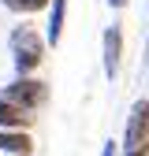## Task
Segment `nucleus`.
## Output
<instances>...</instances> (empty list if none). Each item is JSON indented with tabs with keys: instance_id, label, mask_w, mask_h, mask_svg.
Returning a JSON list of instances; mask_svg holds the SVG:
<instances>
[{
	"instance_id": "1",
	"label": "nucleus",
	"mask_w": 149,
	"mask_h": 156,
	"mask_svg": "<svg viewBox=\"0 0 149 156\" xmlns=\"http://www.w3.org/2000/svg\"><path fill=\"white\" fill-rule=\"evenodd\" d=\"M8 48H11V67H15V74H37V71H41V63H45V52H49L45 34L37 30L34 23L11 26Z\"/></svg>"
},
{
	"instance_id": "2",
	"label": "nucleus",
	"mask_w": 149,
	"mask_h": 156,
	"mask_svg": "<svg viewBox=\"0 0 149 156\" xmlns=\"http://www.w3.org/2000/svg\"><path fill=\"white\" fill-rule=\"evenodd\" d=\"M0 97L4 101H11V104H19L23 112H41L45 104H49V82L41 74H15L11 82L0 89Z\"/></svg>"
},
{
	"instance_id": "3",
	"label": "nucleus",
	"mask_w": 149,
	"mask_h": 156,
	"mask_svg": "<svg viewBox=\"0 0 149 156\" xmlns=\"http://www.w3.org/2000/svg\"><path fill=\"white\" fill-rule=\"evenodd\" d=\"M101 63H104V74L116 78L119 67H123V26L112 23L104 26V37H101Z\"/></svg>"
},
{
	"instance_id": "4",
	"label": "nucleus",
	"mask_w": 149,
	"mask_h": 156,
	"mask_svg": "<svg viewBox=\"0 0 149 156\" xmlns=\"http://www.w3.org/2000/svg\"><path fill=\"white\" fill-rule=\"evenodd\" d=\"M142 141H149V97L138 101L127 115V126H123V149H138Z\"/></svg>"
},
{
	"instance_id": "5",
	"label": "nucleus",
	"mask_w": 149,
	"mask_h": 156,
	"mask_svg": "<svg viewBox=\"0 0 149 156\" xmlns=\"http://www.w3.org/2000/svg\"><path fill=\"white\" fill-rule=\"evenodd\" d=\"M34 123H37L34 112H23L19 104L0 97V130H34Z\"/></svg>"
},
{
	"instance_id": "6",
	"label": "nucleus",
	"mask_w": 149,
	"mask_h": 156,
	"mask_svg": "<svg viewBox=\"0 0 149 156\" xmlns=\"http://www.w3.org/2000/svg\"><path fill=\"white\" fill-rule=\"evenodd\" d=\"M37 141L30 130H0V152L8 156H34Z\"/></svg>"
},
{
	"instance_id": "7",
	"label": "nucleus",
	"mask_w": 149,
	"mask_h": 156,
	"mask_svg": "<svg viewBox=\"0 0 149 156\" xmlns=\"http://www.w3.org/2000/svg\"><path fill=\"white\" fill-rule=\"evenodd\" d=\"M64 26H67V0H52V4H49V23H45V45L49 48L60 45Z\"/></svg>"
},
{
	"instance_id": "8",
	"label": "nucleus",
	"mask_w": 149,
	"mask_h": 156,
	"mask_svg": "<svg viewBox=\"0 0 149 156\" xmlns=\"http://www.w3.org/2000/svg\"><path fill=\"white\" fill-rule=\"evenodd\" d=\"M11 15H37V11H49L52 0H0Z\"/></svg>"
},
{
	"instance_id": "9",
	"label": "nucleus",
	"mask_w": 149,
	"mask_h": 156,
	"mask_svg": "<svg viewBox=\"0 0 149 156\" xmlns=\"http://www.w3.org/2000/svg\"><path fill=\"white\" fill-rule=\"evenodd\" d=\"M119 156H149V141H142L138 149H123Z\"/></svg>"
},
{
	"instance_id": "10",
	"label": "nucleus",
	"mask_w": 149,
	"mask_h": 156,
	"mask_svg": "<svg viewBox=\"0 0 149 156\" xmlns=\"http://www.w3.org/2000/svg\"><path fill=\"white\" fill-rule=\"evenodd\" d=\"M101 156H119V141H104V149H101Z\"/></svg>"
},
{
	"instance_id": "11",
	"label": "nucleus",
	"mask_w": 149,
	"mask_h": 156,
	"mask_svg": "<svg viewBox=\"0 0 149 156\" xmlns=\"http://www.w3.org/2000/svg\"><path fill=\"white\" fill-rule=\"evenodd\" d=\"M108 8H116V11H123V8H127V0H108Z\"/></svg>"
}]
</instances>
